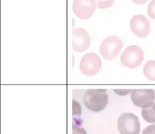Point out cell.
Returning a JSON list of instances; mask_svg holds the SVG:
<instances>
[{"mask_svg":"<svg viewBox=\"0 0 155 134\" xmlns=\"http://www.w3.org/2000/svg\"><path fill=\"white\" fill-rule=\"evenodd\" d=\"M109 97L104 89H91L84 94L83 103L87 109L93 112L103 111L107 106Z\"/></svg>","mask_w":155,"mask_h":134,"instance_id":"6da1fadb","label":"cell"},{"mask_svg":"<svg viewBox=\"0 0 155 134\" xmlns=\"http://www.w3.org/2000/svg\"><path fill=\"white\" fill-rule=\"evenodd\" d=\"M123 47L122 41L117 36H109L103 41L99 48L100 54L106 60L114 59Z\"/></svg>","mask_w":155,"mask_h":134,"instance_id":"7a4b0ae2","label":"cell"},{"mask_svg":"<svg viewBox=\"0 0 155 134\" xmlns=\"http://www.w3.org/2000/svg\"><path fill=\"white\" fill-rule=\"evenodd\" d=\"M120 134H139L140 124L138 117L133 113H123L117 121Z\"/></svg>","mask_w":155,"mask_h":134,"instance_id":"3957f363","label":"cell"},{"mask_svg":"<svg viewBox=\"0 0 155 134\" xmlns=\"http://www.w3.org/2000/svg\"><path fill=\"white\" fill-rule=\"evenodd\" d=\"M144 54L141 48L138 46H130L122 54L120 60L122 64L127 68H136L143 60Z\"/></svg>","mask_w":155,"mask_h":134,"instance_id":"277c9868","label":"cell"},{"mask_svg":"<svg viewBox=\"0 0 155 134\" xmlns=\"http://www.w3.org/2000/svg\"><path fill=\"white\" fill-rule=\"evenodd\" d=\"M81 72L87 76L97 74L101 68V59L95 53L84 54L80 62Z\"/></svg>","mask_w":155,"mask_h":134,"instance_id":"5b68a950","label":"cell"},{"mask_svg":"<svg viewBox=\"0 0 155 134\" xmlns=\"http://www.w3.org/2000/svg\"><path fill=\"white\" fill-rule=\"evenodd\" d=\"M131 100L138 107L145 108L154 104L155 91L153 89H136L131 92Z\"/></svg>","mask_w":155,"mask_h":134,"instance_id":"8992f818","label":"cell"},{"mask_svg":"<svg viewBox=\"0 0 155 134\" xmlns=\"http://www.w3.org/2000/svg\"><path fill=\"white\" fill-rule=\"evenodd\" d=\"M91 38L89 33L83 28L72 30V48L77 52L84 51L91 46Z\"/></svg>","mask_w":155,"mask_h":134,"instance_id":"52a82bcc","label":"cell"},{"mask_svg":"<svg viewBox=\"0 0 155 134\" xmlns=\"http://www.w3.org/2000/svg\"><path fill=\"white\" fill-rule=\"evenodd\" d=\"M96 2L95 0H74L73 11L81 19H88L94 13Z\"/></svg>","mask_w":155,"mask_h":134,"instance_id":"ba28073f","label":"cell"},{"mask_svg":"<svg viewBox=\"0 0 155 134\" xmlns=\"http://www.w3.org/2000/svg\"><path fill=\"white\" fill-rule=\"evenodd\" d=\"M130 30L139 37H147L151 32V25L145 16L136 15L130 21Z\"/></svg>","mask_w":155,"mask_h":134,"instance_id":"9c48e42d","label":"cell"},{"mask_svg":"<svg viewBox=\"0 0 155 134\" xmlns=\"http://www.w3.org/2000/svg\"><path fill=\"white\" fill-rule=\"evenodd\" d=\"M143 72L149 80L155 81V61H148L144 65Z\"/></svg>","mask_w":155,"mask_h":134,"instance_id":"30bf717a","label":"cell"},{"mask_svg":"<svg viewBox=\"0 0 155 134\" xmlns=\"http://www.w3.org/2000/svg\"><path fill=\"white\" fill-rule=\"evenodd\" d=\"M141 115L146 122L149 123H155V104L150 107L143 108Z\"/></svg>","mask_w":155,"mask_h":134,"instance_id":"8fae6325","label":"cell"},{"mask_svg":"<svg viewBox=\"0 0 155 134\" xmlns=\"http://www.w3.org/2000/svg\"><path fill=\"white\" fill-rule=\"evenodd\" d=\"M95 2L98 9H105L112 6L114 0H95Z\"/></svg>","mask_w":155,"mask_h":134,"instance_id":"7c38bea8","label":"cell"},{"mask_svg":"<svg viewBox=\"0 0 155 134\" xmlns=\"http://www.w3.org/2000/svg\"><path fill=\"white\" fill-rule=\"evenodd\" d=\"M72 111H73V116H78L80 117L81 112H82V107H81L80 104L78 101L73 100L72 101Z\"/></svg>","mask_w":155,"mask_h":134,"instance_id":"4fadbf2b","label":"cell"},{"mask_svg":"<svg viewBox=\"0 0 155 134\" xmlns=\"http://www.w3.org/2000/svg\"><path fill=\"white\" fill-rule=\"evenodd\" d=\"M148 15L151 19H155V0H151L148 5Z\"/></svg>","mask_w":155,"mask_h":134,"instance_id":"5bb4252c","label":"cell"},{"mask_svg":"<svg viewBox=\"0 0 155 134\" xmlns=\"http://www.w3.org/2000/svg\"><path fill=\"white\" fill-rule=\"evenodd\" d=\"M72 134H87V132L83 128H80V127L75 126V125H73Z\"/></svg>","mask_w":155,"mask_h":134,"instance_id":"9a60e30c","label":"cell"},{"mask_svg":"<svg viewBox=\"0 0 155 134\" xmlns=\"http://www.w3.org/2000/svg\"><path fill=\"white\" fill-rule=\"evenodd\" d=\"M142 134H155V125H151L143 129Z\"/></svg>","mask_w":155,"mask_h":134,"instance_id":"2e32d148","label":"cell"},{"mask_svg":"<svg viewBox=\"0 0 155 134\" xmlns=\"http://www.w3.org/2000/svg\"><path fill=\"white\" fill-rule=\"evenodd\" d=\"M149 0H132L133 2H134L136 5H143L146 2H147Z\"/></svg>","mask_w":155,"mask_h":134,"instance_id":"e0dca14e","label":"cell"}]
</instances>
